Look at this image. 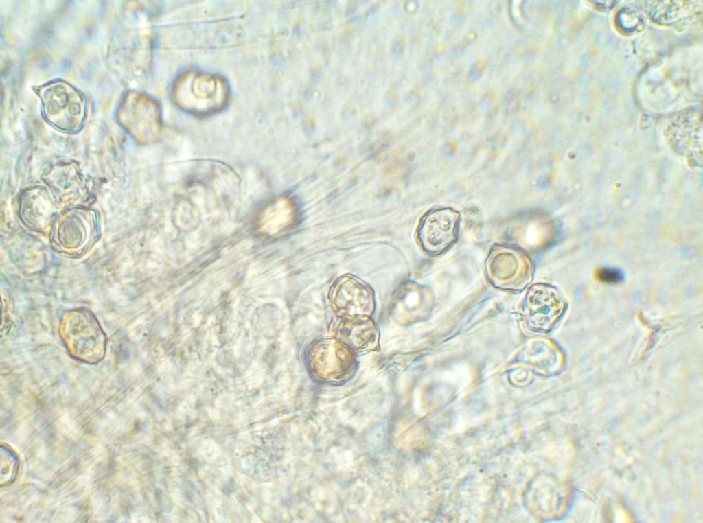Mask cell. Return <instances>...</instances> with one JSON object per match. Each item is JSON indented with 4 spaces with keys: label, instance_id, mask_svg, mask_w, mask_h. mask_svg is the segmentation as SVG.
Here are the masks:
<instances>
[{
    "label": "cell",
    "instance_id": "6da1fadb",
    "mask_svg": "<svg viewBox=\"0 0 703 523\" xmlns=\"http://www.w3.org/2000/svg\"><path fill=\"white\" fill-rule=\"evenodd\" d=\"M172 97L183 111L196 116H207L227 105L229 89L227 82L218 75L189 70L175 80Z\"/></svg>",
    "mask_w": 703,
    "mask_h": 523
},
{
    "label": "cell",
    "instance_id": "7a4b0ae2",
    "mask_svg": "<svg viewBox=\"0 0 703 523\" xmlns=\"http://www.w3.org/2000/svg\"><path fill=\"white\" fill-rule=\"evenodd\" d=\"M60 336L76 360L93 364L103 359L106 337L91 311L80 308L66 312L60 323Z\"/></svg>",
    "mask_w": 703,
    "mask_h": 523
},
{
    "label": "cell",
    "instance_id": "3957f363",
    "mask_svg": "<svg viewBox=\"0 0 703 523\" xmlns=\"http://www.w3.org/2000/svg\"><path fill=\"white\" fill-rule=\"evenodd\" d=\"M354 353L335 338H323L314 342L308 352L310 371L319 380L339 382L354 372L357 362Z\"/></svg>",
    "mask_w": 703,
    "mask_h": 523
},
{
    "label": "cell",
    "instance_id": "277c9868",
    "mask_svg": "<svg viewBox=\"0 0 703 523\" xmlns=\"http://www.w3.org/2000/svg\"><path fill=\"white\" fill-rule=\"evenodd\" d=\"M461 216L452 207H439L427 211L420 219L417 238L422 249L439 255L457 240Z\"/></svg>",
    "mask_w": 703,
    "mask_h": 523
},
{
    "label": "cell",
    "instance_id": "5b68a950",
    "mask_svg": "<svg viewBox=\"0 0 703 523\" xmlns=\"http://www.w3.org/2000/svg\"><path fill=\"white\" fill-rule=\"evenodd\" d=\"M329 299L341 317L370 316L376 308L372 288L351 275L338 277L332 286Z\"/></svg>",
    "mask_w": 703,
    "mask_h": 523
},
{
    "label": "cell",
    "instance_id": "8992f818",
    "mask_svg": "<svg viewBox=\"0 0 703 523\" xmlns=\"http://www.w3.org/2000/svg\"><path fill=\"white\" fill-rule=\"evenodd\" d=\"M565 308V301L555 288L538 284L533 286L526 296L522 312L529 328L537 332H548L560 320Z\"/></svg>",
    "mask_w": 703,
    "mask_h": 523
},
{
    "label": "cell",
    "instance_id": "52a82bcc",
    "mask_svg": "<svg viewBox=\"0 0 703 523\" xmlns=\"http://www.w3.org/2000/svg\"><path fill=\"white\" fill-rule=\"evenodd\" d=\"M487 272L494 284L507 289H520L531 277V264L524 253L496 246L486 261Z\"/></svg>",
    "mask_w": 703,
    "mask_h": 523
},
{
    "label": "cell",
    "instance_id": "ba28073f",
    "mask_svg": "<svg viewBox=\"0 0 703 523\" xmlns=\"http://www.w3.org/2000/svg\"><path fill=\"white\" fill-rule=\"evenodd\" d=\"M335 336L354 353L369 352L379 346V331L370 316L341 318Z\"/></svg>",
    "mask_w": 703,
    "mask_h": 523
},
{
    "label": "cell",
    "instance_id": "9c48e42d",
    "mask_svg": "<svg viewBox=\"0 0 703 523\" xmlns=\"http://www.w3.org/2000/svg\"><path fill=\"white\" fill-rule=\"evenodd\" d=\"M393 312L402 323H411L424 317L430 308L425 289L415 284L401 287L395 294Z\"/></svg>",
    "mask_w": 703,
    "mask_h": 523
},
{
    "label": "cell",
    "instance_id": "30bf717a",
    "mask_svg": "<svg viewBox=\"0 0 703 523\" xmlns=\"http://www.w3.org/2000/svg\"><path fill=\"white\" fill-rule=\"evenodd\" d=\"M295 209L287 198L275 200L267 205L259 216L258 229L262 233L275 235L288 227L292 222Z\"/></svg>",
    "mask_w": 703,
    "mask_h": 523
},
{
    "label": "cell",
    "instance_id": "8fae6325",
    "mask_svg": "<svg viewBox=\"0 0 703 523\" xmlns=\"http://www.w3.org/2000/svg\"><path fill=\"white\" fill-rule=\"evenodd\" d=\"M19 458L16 452L6 443H1L0 452V483L7 487L16 480L19 470Z\"/></svg>",
    "mask_w": 703,
    "mask_h": 523
},
{
    "label": "cell",
    "instance_id": "7c38bea8",
    "mask_svg": "<svg viewBox=\"0 0 703 523\" xmlns=\"http://www.w3.org/2000/svg\"><path fill=\"white\" fill-rule=\"evenodd\" d=\"M595 276L598 280L608 283H619L623 278V274L620 270L609 268L598 270L595 273Z\"/></svg>",
    "mask_w": 703,
    "mask_h": 523
}]
</instances>
